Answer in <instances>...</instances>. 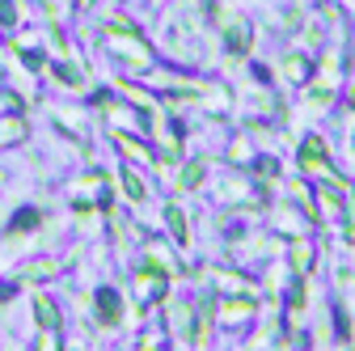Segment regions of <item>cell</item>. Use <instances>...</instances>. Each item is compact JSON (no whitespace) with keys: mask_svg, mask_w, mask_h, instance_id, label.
<instances>
[{"mask_svg":"<svg viewBox=\"0 0 355 351\" xmlns=\"http://www.w3.org/2000/svg\"><path fill=\"white\" fill-rule=\"evenodd\" d=\"M98 314H102L106 326L119 322V300H114V292H98Z\"/></svg>","mask_w":355,"mask_h":351,"instance_id":"6da1fadb","label":"cell"},{"mask_svg":"<svg viewBox=\"0 0 355 351\" xmlns=\"http://www.w3.org/2000/svg\"><path fill=\"white\" fill-rule=\"evenodd\" d=\"M34 309H38V322H42V330H55V326H60V314H55V305H51L47 296H38V305H34Z\"/></svg>","mask_w":355,"mask_h":351,"instance_id":"7a4b0ae2","label":"cell"},{"mask_svg":"<svg viewBox=\"0 0 355 351\" xmlns=\"http://www.w3.org/2000/svg\"><path fill=\"white\" fill-rule=\"evenodd\" d=\"M34 221H38V212H17L13 216V229L21 233V229H34Z\"/></svg>","mask_w":355,"mask_h":351,"instance_id":"3957f363","label":"cell"}]
</instances>
